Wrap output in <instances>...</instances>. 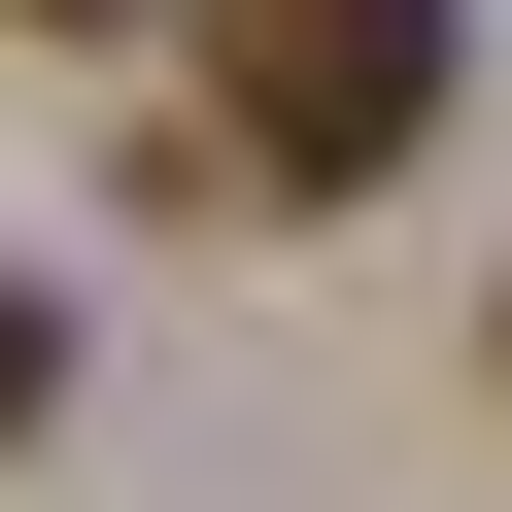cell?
I'll return each mask as SVG.
<instances>
[{
	"label": "cell",
	"mask_w": 512,
	"mask_h": 512,
	"mask_svg": "<svg viewBox=\"0 0 512 512\" xmlns=\"http://www.w3.org/2000/svg\"><path fill=\"white\" fill-rule=\"evenodd\" d=\"M35 410H69V308H35V274H0V444H35Z\"/></svg>",
	"instance_id": "cell-2"
},
{
	"label": "cell",
	"mask_w": 512,
	"mask_h": 512,
	"mask_svg": "<svg viewBox=\"0 0 512 512\" xmlns=\"http://www.w3.org/2000/svg\"><path fill=\"white\" fill-rule=\"evenodd\" d=\"M444 69H478V0H239V35H205V137L274 171V205H376L444 137Z\"/></svg>",
	"instance_id": "cell-1"
},
{
	"label": "cell",
	"mask_w": 512,
	"mask_h": 512,
	"mask_svg": "<svg viewBox=\"0 0 512 512\" xmlns=\"http://www.w3.org/2000/svg\"><path fill=\"white\" fill-rule=\"evenodd\" d=\"M35 35H103V0H35Z\"/></svg>",
	"instance_id": "cell-3"
}]
</instances>
